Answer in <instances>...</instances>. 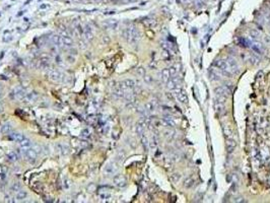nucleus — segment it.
I'll use <instances>...</instances> for the list:
<instances>
[{"instance_id": "f257e3e1", "label": "nucleus", "mask_w": 270, "mask_h": 203, "mask_svg": "<svg viewBox=\"0 0 270 203\" xmlns=\"http://www.w3.org/2000/svg\"><path fill=\"white\" fill-rule=\"evenodd\" d=\"M217 69H219L223 74L234 75L239 72V66L233 59H220L214 63Z\"/></svg>"}, {"instance_id": "f03ea898", "label": "nucleus", "mask_w": 270, "mask_h": 203, "mask_svg": "<svg viewBox=\"0 0 270 203\" xmlns=\"http://www.w3.org/2000/svg\"><path fill=\"white\" fill-rule=\"evenodd\" d=\"M122 37L131 45L137 44L140 39V33L134 25H131L122 31Z\"/></svg>"}, {"instance_id": "7ed1b4c3", "label": "nucleus", "mask_w": 270, "mask_h": 203, "mask_svg": "<svg viewBox=\"0 0 270 203\" xmlns=\"http://www.w3.org/2000/svg\"><path fill=\"white\" fill-rule=\"evenodd\" d=\"M23 154H25V156L27 158V160H29L31 164H34V163L36 162V160H37V156H38V154L37 151L35 150L34 148H27V149H23Z\"/></svg>"}, {"instance_id": "20e7f679", "label": "nucleus", "mask_w": 270, "mask_h": 203, "mask_svg": "<svg viewBox=\"0 0 270 203\" xmlns=\"http://www.w3.org/2000/svg\"><path fill=\"white\" fill-rule=\"evenodd\" d=\"M216 93V97H217V99H224L225 101V99H227L228 97H230V95H231V91H230V88H228L227 86H220L218 87V88H216L215 91Z\"/></svg>"}, {"instance_id": "39448f33", "label": "nucleus", "mask_w": 270, "mask_h": 203, "mask_svg": "<svg viewBox=\"0 0 270 203\" xmlns=\"http://www.w3.org/2000/svg\"><path fill=\"white\" fill-rule=\"evenodd\" d=\"M118 171V166L116 165V163H109L105 166L104 168V175L106 176H112L115 175Z\"/></svg>"}, {"instance_id": "423d86ee", "label": "nucleus", "mask_w": 270, "mask_h": 203, "mask_svg": "<svg viewBox=\"0 0 270 203\" xmlns=\"http://www.w3.org/2000/svg\"><path fill=\"white\" fill-rule=\"evenodd\" d=\"M214 110L218 115H223L225 113V108H224V101L220 99H216L214 102Z\"/></svg>"}, {"instance_id": "0eeeda50", "label": "nucleus", "mask_w": 270, "mask_h": 203, "mask_svg": "<svg viewBox=\"0 0 270 203\" xmlns=\"http://www.w3.org/2000/svg\"><path fill=\"white\" fill-rule=\"evenodd\" d=\"M113 182H114V184L116 185L117 187H119V188H123V187H125L127 184L126 178H125L123 175H117V176H115L114 178H113Z\"/></svg>"}, {"instance_id": "6e6552de", "label": "nucleus", "mask_w": 270, "mask_h": 203, "mask_svg": "<svg viewBox=\"0 0 270 203\" xmlns=\"http://www.w3.org/2000/svg\"><path fill=\"white\" fill-rule=\"evenodd\" d=\"M48 77L51 80L57 81V82H58V81H60L61 79H62V74H61L60 71L56 70V69H52V70H49Z\"/></svg>"}, {"instance_id": "1a4fd4ad", "label": "nucleus", "mask_w": 270, "mask_h": 203, "mask_svg": "<svg viewBox=\"0 0 270 203\" xmlns=\"http://www.w3.org/2000/svg\"><path fill=\"white\" fill-rule=\"evenodd\" d=\"M83 37L86 41H92L94 39V34H93V27L90 25L86 23L84 27V33H83Z\"/></svg>"}, {"instance_id": "9d476101", "label": "nucleus", "mask_w": 270, "mask_h": 203, "mask_svg": "<svg viewBox=\"0 0 270 203\" xmlns=\"http://www.w3.org/2000/svg\"><path fill=\"white\" fill-rule=\"evenodd\" d=\"M175 93H176L177 97H178V99L180 102H182V103H184V104L188 102L187 93H186L184 91H182L181 88H179V89H177V91H175Z\"/></svg>"}, {"instance_id": "9b49d317", "label": "nucleus", "mask_w": 270, "mask_h": 203, "mask_svg": "<svg viewBox=\"0 0 270 203\" xmlns=\"http://www.w3.org/2000/svg\"><path fill=\"white\" fill-rule=\"evenodd\" d=\"M37 97H38L37 91H31V93H25V97L21 99V102H23V103H29V102L34 101Z\"/></svg>"}, {"instance_id": "f8f14e48", "label": "nucleus", "mask_w": 270, "mask_h": 203, "mask_svg": "<svg viewBox=\"0 0 270 203\" xmlns=\"http://www.w3.org/2000/svg\"><path fill=\"white\" fill-rule=\"evenodd\" d=\"M11 131H12V126H11L10 123H4V124L1 126V128H0V132L2 133V134L4 135H7V134H10Z\"/></svg>"}, {"instance_id": "ddd939ff", "label": "nucleus", "mask_w": 270, "mask_h": 203, "mask_svg": "<svg viewBox=\"0 0 270 203\" xmlns=\"http://www.w3.org/2000/svg\"><path fill=\"white\" fill-rule=\"evenodd\" d=\"M53 44H54L56 47H63V42H62V36L61 35H53L52 38Z\"/></svg>"}, {"instance_id": "4468645a", "label": "nucleus", "mask_w": 270, "mask_h": 203, "mask_svg": "<svg viewBox=\"0 0 270 203\" xmlns=\"http://www.w3.org/2000/svg\"><path fill=\"white\" fill-rule=\"evenodd\" d=\"M25 138V136L21 132H12L10 134V139H12L13 141H16V142H21L23 139Z\"/></svg>"}, {"instance_id": "2eb2a0df", "label": "nucleus", "mask_w": 270, "mask_h": 203, "mask_svg": "<svg viewBox=\"0 0 270 203\" xmlns=\"http://www.w3.org/2000/svg\"><path fill=\"white\" fill-rule=\"evenodd\" d=\"M62 42H63V47L66 48H71L74 45V42L70 38V36H66V37H62Z\"/></svg>"}, {"instance_id": "dca6fc26", "label": "nucleus", "mask_w": 270, "mask_h": 203, "mask_svg": "<svg viewBox=\"0 0 270 203\" xmlns=\"http://www.w3.org/2000/svg\"><path fill=\"white\" fill-rule=\"evenodd\" d=\"M227 147L229 152H233L236 147V142L233 138H227Z\"/></svg>"}, {"instance_id": "f3484780", "label": "nucleus", "mask_w": 270, "mask_h": 203, "mask_svg": "<svg viewBox=\"0 0 270 203\" xmlns=\"http://www.w3.org/2000/svg\"><path fill=\"white\" fill-rule=\"evenodd\" d=\"M118 25H119V23L116 19H112V21L104 23V27H109V29H116L117 27H118Z\"/></svg>"}, {"instance_id": "a211bd4d", "label": "nucleus", "mask_w": 270, "mask_h": 203, "mask_svg": "<svg viewBox=\"0 0 270 203\" xmlns=\"http://www.w3.org/2000/svg\"><path fill=\"white\" fill-rule=\"evenodd\" d=\"M171 77H172V74H171L170 69H164V70L162 71V78L164 82H168L171 79Z\"/></svg>"}, {"instance_id": "6ab92c4d", "label": "nucleus", "mask_w": 270, "mask_h": 203, "mask_svg": "<svg viewBox=\"0 0 270 203\" xmlns=\"http://www.w3.org/2000/svg\"><path fill=\"white\" fill-rule=\"evenodd\" d=\"M19 144H21V147L23 149H27V148H29V147H31L32 141L29 140V138H27V137H25V138L23 139V141H21V142H19Z\"/></svg>"}, {"instance_id": "aec40b11", "label": "nucleus", "mask_w": 270, "mask_h": 203, "mask_svg": "<svg viewBox=\"0 0 270 203\" xmlns=\"http://www.w3.org/2000/svg\"><path fill=\"white\" fill-rule=\"evenodd\" d=\"M6 156L10 162H16V160H19V154L15 151H9Z\"/></svg>"}, {"instance_id": "412c9836", "label": "nucleus", "mask_w": 270, "mask_h": 203, "mask_svg": "<svg viewBox=\"0 0 270 203\" xmlns=\"http://www.w3.org/2000/svg\"><path fill=\"white\" fill-rule=\"evenodd\" d=\"M27 196V193L25 192V191L19 190L16 193V195H15V198H16L19 201H23V199H25V197Z\"/></svg>"}, {"instance_id": "4be33fe9", "label": "nucleus", "mask_w": 270, "mask_h": 203, "mask_svg": "<svg viewBox=\"0 0 270 203\" xmlns=\"http://www.w3.org/2000/svg\"><path fill=\"white\" fill-rule=\"evenodd\" d=\"M74 27H75V32H76V34L78 36H83V33H84V27H82V25H80V23H75V25H74Z\"/></svg>"}, {"instance_id": "5701e85b", "label": "nucleus", "mask_w": 270, "mask_h": 203, "mask_svg": "<svg viewBox=\"0 0 270 203\" xmlns=\"http://www.w3.org/2000/svg\"><path fill=\"white\" fill-rule=\"evenodd\" d=\"M124 82L127 89H133L135 87V81L132 79H126V80H124Z\"/></svg>"}, {"instance_id": "b1692460", "label": "nucleus", "mask_w": 270, "mask_h": 203, "mask_svg": "<svg viewBox=\"0 0 270 203\" xmlns=\"http://www.w3.org/2000/svg\"><path fill=\"white\" fill-rule=\"evenodd\" d=\"M144 126H145V124H144L143 122H139L137 124V126H136V132H137V134H142L143 133V130H144Z\"/></svg>"}, {"instance_id": "393cba45", "label": "nucleus", "mask_w": 270, "mask_h": 203, "mask_svg": "<svg viewBox=\"0 0 270 203\" xmlns=\"http://www.w3.org/2000/svg\"><path fill=\"white\" fill-rule=\"evenodd\" d=\"M80 136L82 137V138H84V139L88 138V137L90 136V130H89V129H87V128L82 129V130H81V132H80Z\"/></svg>"}, {"instance_id": "a878e982", "label": "nucleus", "mask_w": 270, "mask_h": 203, "mask_svg": "<svg viewBox=\"0 0 270 203\" xmlns=\"http://www.w3.org/2000/svg\"><path fill=\"white\" fill-rule=\"evenodd\" d=\"M68 54L69 55H72V56H76V55L78 54V51H77L75 48L71 47V48H69V49H68Z\"/></svg>"}, {"instance_id": "bb28decb", "label": "nucleus", "mask_w": 270, "mask_h": 203, "mask_svg": "<svg viewBox=\"0 0 270 203\" xmlns=\"http://www.w3.org/2000/svg\"><path fill=\"white\" fill-rule=\"evenodd\" d=\"M21 184H19V183H14V184H13L12 186H11V190L14 191V192H15V191L21 190Z\"/></svg>"}, {"instance_id": "cd10ccee", "label": "nucleus", "mask_w": 270, "mask_h": 203, "mask_svg": "<svg viewBox=\"0 0 270 203\" xmlns=\"http://www.w3.org/2000/svg\"><path fill=\"white\" fill-rule=\"evenodd\" d=\"M66 60L68 61V63H70V64H73V63L75 62V56H72V55H69L66 57Z\"/></svg>"}, {"instance_id": "c85d7f7f", "label": "nucleus", "mask_w": 270, "mask_h": 203, "mask_svg": "<svg viewBox=\"0 0 270 203\" xmlns=\"http://www.w3.org/2000/svg\"><path fill=\"white\" fill-rule=\"evenodd\" d=\"M145 109H146V111H149V112L154 111V104H152V103H148V104H146L145 105Z\"/></svg>"}, {"instance_id": "c756f323", "label": "nucleus", "mask_w": 270, "mask_h": 203, "mask_svg": "<svg viewBox=\"0 0 270 203\" xmlns=\"http://www.w3.org/2000/svg\"><path fill=\"white\" fill-rule=\"evenodd\" d=\"M55 62H56L57 65L62 64V58L60 57V55H56V56H55Z\"/></svg>"}, {"instance_id": "7c9ffc66", "label": "nucleus", "mask_w": 270, "mask_h": 203, "mask_svg": "<svg viewBox=\"0 0 270 203\" xmlns=\"http://www.w3.org/2000/svg\"><path fill=\"white\" fill-rule=\"evenodd\" d=\"M141 141H142V144H143L144 148H145V149H147V146H148L147 138H146V137H144V136H142V138H141Z\"/></svg>"}, {"instance_id": "2f4dec72", "label": "nucleus", "mask_w": 270, "mask_h": 203, "mask_svg": "<svg viewBox=\"0 0 270 203\" xmlns=\"http://www.w3.org/2000/svg\"><path fill=\"white\" fill-rule=\"evenodd\" d=\"M79 144H80V146H81V147H86L87 145H88V142H87L86 140H81Z\"/></svg>"}, {"instance_id": "473e14b6", "label": "nucleus", "mask_w": 270, "mask_h": 203, "mask_svg": "<svg viewBox=\"0 0 270 203\" xmlns=\"http://www.w3.org/2000/svg\"><path fill=\"white\" fill-rule=\"evenodd\" d=\"M124 156H125V154H124V151H120L118 154V160H123V158H124Z\"/></svg>"}, {"instance_id": "72a5a7b5", "label": "nucleus", "mask_w": 270, "mask_h": 203, "mask_svg": "<svg viewBox=\"0 0 270 203\" xmlns=\"http://www.w3.org/2000/svg\"><path fill=\"white\" fill-rule=\"evenodd\" d=\"M103 42H104L105 44H108L109 42H110V38H109L108 36H105V37H103Z\"/></svg>"}, {"instance_id": "f704fd0d", "label": "nucleus", "mask_w": 270, "mask_h": 203, "mask_svg": "<svg viewBox=\"0 0 270 203\" xmlns=\"http://www.w3.org/2000/svg\"><path fill=\"white\" fill-rule=\"evenodd\" d=\"M137 73H138L139 75H143V74H144L143 68H138V69H137Z\"/></svg>"}, {"instance_id": "c9c22d12", "label": "nucleus", "mask_w": 270, "mask_h": 203, "mask_svg": "<svg viewBox=\"0 0 270 203\" xmlns=\"http://www.w3.org/2000/svg\"><path fill=\"white\" fill-rule=\"evenodd\" d=\"M3 97V86L0 84V99H2Z\"/></svg>"}, {"instance_id": "e433bc0d", "label": "nucleus", "mask_w": 270, "mask_h": 203, "mask_svg": "<svg viewBox=\"0 0 270 203\" xmlns=\"http://www.w3.org/2000/svg\"><path fill=\"white\" fill-rule=\"evenodd\" d=\"M49 5L48 4H42L40 5V9H45V8H48Z\"/></svg>"}, {"instance_id": "4c0bfd02", "label": "nucleus", "mask_w": 270, "mask_h": 203, "mask_svg": "<svg viewBox=\"0 0 270 203\" xmlns=\"http://www.w3.org/2000/svg\"><path fill=\"white\" fill-rule=\"evenodd\" d=\"M101 198H102V199L110 198V195H109V194H102V195H101Z\"/></svg>"}, {"instance_id": "58836bf2", "label": "nucleus", "mask_w": 270, "mask_h": 203, "mask_svg": "<svg viewBox=\"0 0 270 203\" xmlns=\"http://www.w3.org/2000/svg\"><path fill=\"white\" fill-rule=\"evenodd\" d=\"M79 47H80L81 49H85V48H86V46H85V44L83 43V42H80V45H79Z\"/></svg>"}, {"instance_id": "ea45409f", "label": "nucleus", "mask_w": 270, "mask_h": 203, "mask_svg": "<svg viewBox=\"0 0 270 203\" xmlns=\"http://www.w3.org/2000/svg\"><path fill=\"white\" fill-rule=\"evenodd\" d=\"M3 112V107H2V104L0 103V113H2Z\"/></svg>"}, {"instance_id": "a19ab883", "label": "nucleus", "mask_w": 270, "mask_h": 203, "mask_svg": "<svg viewBox=\"0 0 270 203\" xmlns=\"http://www.w3.org/2000/svg\"><path fill=\"white\" fill-rule=\"evenodd\" d=\"M94 1H95V2H97V3H99V2H101L102 0H94Z\"/></svg>"}]
</instances>
